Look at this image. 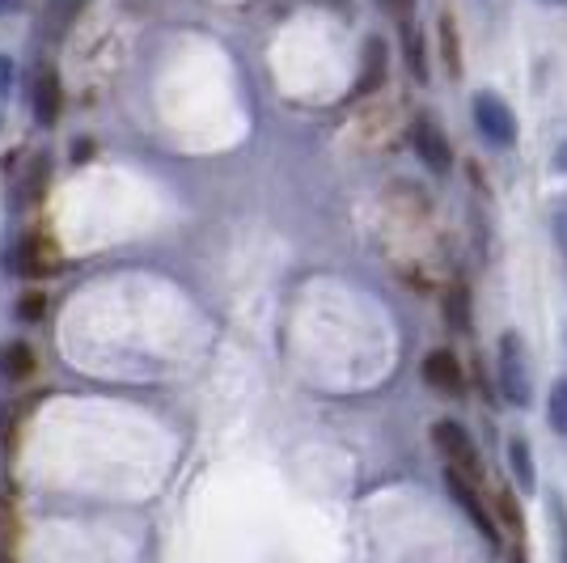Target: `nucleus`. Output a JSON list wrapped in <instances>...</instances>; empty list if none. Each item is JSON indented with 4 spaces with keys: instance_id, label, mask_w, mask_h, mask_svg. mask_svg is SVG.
Wrapping results in <instances>:
<instances>
[{
    "instance_id": "17",
    "label": "nucleus",
    "mask_w": 567,
    "mask_h": 563,
    "mask_svg": "<svg viewBox=\"0 0 567 563\" xmlns=\"http://www.w3.org/2000/svg\"><path fill=\"white\" fill-rule=\"evenodd\" d=\"M445 318H450L453 330H466L471 327V297H466V288L457 284L450 288V301H445Z\"/></svg>"
},
{
    "instance_id": "5",
    "label": "nucleus",
    "mask_w": 567,
    "mask_h": 563,
    "mask_svg": "<svg viewBox=\"0 0 567 563\" xmlns=\"http://www.w3.org/2000/svg\"><path fill=\"white\" fill-rule=\"evenodd\" d=\"M9 267H13L18 276H25V280H43V276H51V272H60V250H55L43 234H30L13 246Z\"/></svg>"
},
{
    "instance_id": "1",
    "label": "nucleus",
    "mask_w": 567,
    "mask_h": 563,
    "mask_svg": "<svg viewBox=\"0 0 567 563\" xmlns=\"http://www.w3.org/2000/svg\"><path fill=\"white\" fill-rule=\"evenodd\" d=\"M499 395L513 407H529L534 399V377H529V356L513 330L499 335Z\"/></svg>"
},
{
    "instance_id": "3",
    "label": "nucleus",
    "mask_w": 567,
    "mask_h": 563,
    "mask_svg": "<svg viewBox=\"0 0 567 563\" xmlns=\"http://www.w3.org/2000/svg\"><path fill=\"white\" fill-rule=\"evenodd\" d=\"M432 441H436V449H441V458L450 462L453 474H462L466 483H478V474H483V467H478V449H474L471 432H466L462 423L441 420L436 428H432Z\"/></svg>"
},
{
    "instance_id": "12",
    "label": "nucleus",
    "mask_w": 567,
    "mask_h": 563,
    "mask_svg": "<svg viewBox=\"0 0 567 563\" xmlns=\"http://www.w3.org/2000/svg\"><path fill=\"white\" fill-rule=\"evenodd\" d=\"M441 51H445L450 76H462V48H457V22H453V13H441Z\"/></svg>"
},
{
    "instance_id": "4",
    "label": "nucleus",
    "mask_w": 567,
    "mask_h": 563,
    "mask_svg": "<svg viewBox=\"0 0 567 563\" xmlns=\"http://www.w3.org/2000/svg\"><path fill=\"white\" fill-rule=\"evenodd\" d=\"M411 144H415L420 162H424L436 178L453 170V144H450V136L441 132V123H436L432 115H420L415 123H411Z\"/></svg>"
},
{
    "instance_id": "11",
    "label": "nucleus",
    "mask_w": 567,
    "mask_h": 563,
    "mask_svg": "<svg viewBox=\"0 0 567 563\" xmlns=\"http://www.w3.org/2000/svg\"><path fill=\"white\" fill-rule=\"evenodd\" d=\"M34 373V352H30V344H4L0 348V377H9V381H25V377Z\"/></svg>"
},
{
    "instance_id": "2",
    "label": "nucleus",
    "mask_w": 567,
    "mask_h": 563,
    "mask_svg": "<svg viewBox=\"0 0 567 563\" xmlns=\"http://www.w3.org/2000/svg\"><path fill=\"white\" fill-rule=\"evenodd\" d=\"M471 111H474V127H478V136L487 144H496V149H513L517 144V115H513V106L499 94H492V90L474 94Z\"/></svg>"
},
{
    "instance_id": "27",
    "label": "nucleus",
    "mask_w": 567,
    "mask_h": 563,
    "mask_svg": "<svg viewBox=\"0 0 567 563\" xmlns=\"http://www.w3.org/2000/svg\"><path fill=\"white\" fill-rule=\"evenodd\" d=\"M538 4H567V0H538Z\"/></svg>"
},
{
    "instance_id": "15",
    "label": "nucleus",
    "mask_w": 567,
    "mask_h": 563,
    "mask_svg": "<svg viewBox=\"0 0 567 563\" xmlns=\"http://www.w3.org/2000/svg\"><path fill=\"white\" fill-rule=\"evenodd\" d=\"M81 9H85V0H48V22L55 34H64L76 18H81Z\"/></svg>"
},
{
    "instance_id": "6",
    "label": "nucleus",
    "mask_w": 567,
    "mask_h": 563,
    "mask_svg": "<svg viewBox=\"0 0 567 563\" xmlns=\"http://www.w3.org/2000/svg\"><path fill=\"white\" fill-rule=\"evenodd\" d=\"M30 111H34L39 127H51L60 119V111H64V85H60V72L55 69L34 72V81H30Z\"/></svg>"
},
{
    "instance_id": "25",
    "label": "nucleus",
    "mask_w": 567,
    "mask_h": 563,
    "mask_svg": "<svg viewBox=\"0 0 567 563\" xmlns=\"http://www.w3.org/2000/svg\"><path fill=\"white\" fill-rule=\"evenodd\" d=\"M555 170H564L567 174V141L559 144V153H555Z\"/></svg>"
},
{
    "instance_id": "8",
    "label": "nucleus",
    "mask_w": 567,
    "mask_h": 563,
    "mask_svg": "<svg viewBox=\"0 0 567 563\" xmlns=\"http://www.w3.org/2000/svg\"><path fill=\"white\" fill-rule=\"evenodd\" d=\"M424 381L432 386V390H441V395H453V390H462V365H457V356H453L450 348H436V352H427Z\"/></svg>"
},
{
    "instance_id": "24",
    "label": "nucleus",
    "mask_w": 567,
    "mask_h": 563,
    "mask_svg": "<svg viewBox=\"0 0 567 563\" xmlns=\"http://www.w3.org/2000/svg\"><path fill=\"white\" fill-rule=\"evenodd\" d=\"M22 9V0H0V18H9V13H18Z\"/></svg>"
},
{
    "instance_id": "14",
    "label": "nucleus",
    "mask_w": 567,
    "mask_h": 563,
    "mask_svg": "<svg viewBox=\"0 0 567 563\" xmlns=\"http://www.w3.org/2000/svg\"><path fill=\"white\" fill-rule=\"evenodd\" d=\"M48 178H51L48 157H34V162H30V170H25V183H22L25 204H39V199H43V191H48Z\"/></svg>"
},
{
    "instance_id": "7",
    "label": "nucleus",
    "mask_w": 567,
    "mask_h": 563,
    "mask_svg": "<svg viewBox=\"0 0 567 563\" xmlns=\"http://www.w3.org/2000/svg\"><path fill=\"white\" fill-rule=\"evenodd\" d=\"M445 483H450V492L453 500L466 509V516H471L474 525L483 530V539L487 542H496V521H492V513H487V504H483V495H478V483H466L462 474H453V470H445Z\"/></svg>"
},
{
    "instance_id": "22",
    "label": "nucleus",
    "mask_w": 567,
    "mask_h": 563,
    "mask_svg": "<svg viewBox=\"0 0 567 563\" xmlns=\"http://www.w3.org/2000/svg\"><path fill=\"white\" fill-rule=\"evenodd\" d=\"M550 229H555V237H559V246H564V255H567V199L555 208V216H550Z\"/></svg>"
},
{
    "instance_id": "18",
    "label": "nucleus",
    "mask_w": 567,
    "mask_h": 563,
    "mask_svg": "<svg viewBox=\"0 0 567 563\" xmlns=\"http://www.w3.org/2000/svg\"><path fill=\"white\" fill-rule=\"evenodd\" d=\"M13 534H18L13 509L0 500V563H18V560H13Z\"/></svg>"
},
{
    "instance_id": "23",
    "label": "nucleus",
    "mask_w": 567,
    "mask_h": 563,
    "mask_svg": "<svg viewBox=\"0 0 567 563\" xmlns=\"http://www.w3.org/2000/svg\"><path fill=\"white\" fill-rule=\"evenodd\" d=\"M378 4L385 9V13L402 18V22H406V18H411V9H415V0H378Z\"/></svg>"
},
{
    "instance_id": "20",
    "label": "nucleus",
    "mask_w": 567,
    "mask_h": 563,
    "mask_svg": "<svg viewBox=\"0 0 567 563\" xmlns=\"http://www.w3.org/2000/svg\"><path fill=\"white\" fill-rule=\"evenodd\" d=\"M13 81H18V64H13V55L0 51V98L13 94Z\"/></svg>"
},
{
    "instance_id": "10",
    "label": "nucleus",
    "mask_w": 567,
    "mask_h": 563,
    "mask_svg": "<svg viewBox=\"0 0 567 563\" xmlns=\"http://www.w3.org/2000/svg\"><path fill=\"white\" fill-rule=\"evenodd\" d=\"M508 470H513V479H517V488L525 495L538 488V474H534V449L525 437H513L508 441Z\"/></svg>"
},
{
    "instance_id": "16",
    "label": "nucleus",
    "mask_w": 567,
    "mask_h": 563,
    "mask_svg": "<svg viewBox=\"0 0 567 563\" xmlns=\"http://www.w3.org/2000/svg\"><path fill=\"white\" fill-rule=\"evenodd\" d=\"M546 420H550V428H555L559 437H567V377H564V381H555V386H550V402H546Z\"/></svg>"
},
{
    "instance_id": "26",
    "label": "nucleus",
    "mask_w": 567,
    "mask_h": 563,
    "mask_svg": "<svg viewBox=\"0 0 567 563\" xmlns=\"http://www.w3.org/2000/svg\"><path fill=\"white\" fill-rule=\"evenodd\" d=\"M4 432H9V416H4V407H0V446H4Z\"/></svg>"
},
{
    "instance_id": "21",
    "label": "nucleus",
    "mask_w": 567,
    "mask_h": 563,
    "mask_svg": "<svg viewBox=\"0 0 567 563\" xmlns=\"http://www.w3.org/2000/svg\"><path fill=\"white\" fill-rule=\"evenodd\" d=\"M18 314H22V318H43V314H48V297L30 293V297L22 301V309H18Z\"/></svg>"
},
{
    "instance_id": "9",
    "label": "nucleus",
    "mask_w": 567,
    "mask_h": 563,
    "mask_svg": "<svg viewBox=\"0 0 567 563\" xmlns=\"http://www.w3.org/2000/svg\"><path fill=\"white\" fill-rule=\"evenodd\" d=\"M385 85V39H364V64L355 76V98L378 94Z\"/></svg>"
},
{
    "instance_id": "13",
    "label": "nucleus",
    "mask_w": 567,
    "mask_h": 563,
    "mask_svg": "<svg viewBox=\"0 0 567 563\" xmlns=\"http://www.w3.org/2000/svg\"><path fill=\"white\" fill-rule=\"evenodd\" d=\"M402 43H406V64H411V76H420V81H427L424 43H420V34H415V22H411V18L402 22Z\"/></svg>"
},
{
    "instance_id": "19",
    "label": "nucleus",
    "mask_w": 567,
    "mask_h": 563,
    "mask_svg": "<svg viewBox=\"0 0 567 563\" xmlns=\"http://www.w3.org/2000/svg\"><path fill=\"white\" fill-rule=\"evenodd\" d=\"M550 525H555V539H559V563H567V504L559 495H550Z\"/></svg>"
}]
</instances>
